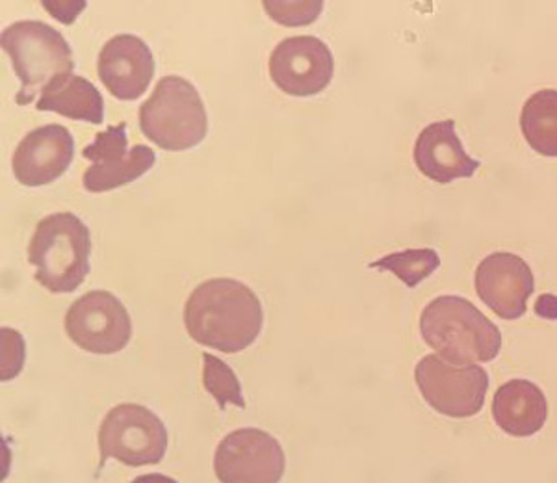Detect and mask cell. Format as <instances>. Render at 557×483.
I'll return each mask as SVG.
<instances>
[{"instance_id": "1", "label": "cell", "mask_w": 557, "mask_h": 483, "mask_svg": "<svg viewBox=\"0 0 557 483\" xmlns=\"http://www.w3.org/2000/svg\"><path fill=\"white\" fill-rule=\"evenodd\" d=\"M264 312L257 294L240 281H205L184 306V325L197 344L223 354H240L257 340Z\"/></svg>"}, {"instance_id": "2", "label": "cell", "mask_w": 557, "mask_h": 483, "mask_svg": "<svg viewBox=\"0 0 557 483\" xmlns=\"http://www.w3.org/2000/svg\"><path fill=\"white\" fill-rule=\"evenodd\" d=\"M420 333L438 357L459 367L493 361L502 350L498 325L461 296L430 301L420 317Z\"/></svg>"}, {"instance_id": "3", "label": "cell", "mask_w": 557, "mask_h": 483, "mask_svg": "<svg viewBox=\"0 0 557 483\" xmlns=\"http://www.w3.org/2000/svg\"><path fill=\"white\" fill-rule=\"evenodd\" d=\"M91 235L88 225L73 212L44 218L28 244V262L36 281L52 294L75 293L89 274Z\"/></svg>"}, {"instance_id": "4", "label": "cell", "mask_w": 557, "mask_h": 483, "mask_svg": "<svg viewBox=\"0 0 557 483\" xmlns=\"http://www.w3.org/2000/svg\"><path fill=\"white\" fill-rule=\"evenodd\" d=\"M138 121L147 140L173 153L194 149L209 133L203 99L190 81L177 75L160 78L152 96L141 104Z\"/></svg>"}, {"instance_id": "5", "label": "cell", "mask_w": 557, "mask_h": 483, "mask_svg": "<svg viewBox=\"0 0 557 483\" xmlns=\"http://www.w3.org/2000/svg\"><path fill=\"white\" fill-rule=\"evenodd\" d=\"M2 51L12 58L20 78L17 104H30L41 97L57 78L75 70L73 52L57 28L41 21H17L2 30Z\"/></svg>"}, {"instance_id": "6", "label": "cell", "mask_w": 557, "mask_h": 483, "mask_svg": "<svg viewBox=\"0 0 557 483\" xmlns=\"http://www.w3.org/2000/svg\"><path fill=\"white\" fill-rule=\"evenodd\" d=\"M101 467L117 459L127 467L159 465L168 451V430L151 409L120 404L108 411L99 430Z\"/></svg>"}, {"instance_id": "7", "label": "cell", "mask_w": 557, "mask_h": 483, "mask_svg": "<svg viewBox=\"0 0 557 483\" xmlns=\"http://www.w3.org/2000/svg\"><path fill=\"white\" fill-rule=\"evenodd\" d=\"M414 380L422 398L437 413L451 419H470L480 413L488 391V374L483 367H459L437 354L418 361Z\"/></svg>"}, {"instance_id": "8", "label": "cell", "mask_w": 557, "mask_h": 483, "mask_svg": "<svg viewBox=\"0 0 557 483\" xmlns=\"http://www.w3.org/2000/svg\"><path fill=\"white\" fill-rule=\"evenodd\" d=\"M65 333L88 354L112 356L125 350L133 337L127 307L107 290H91L73 301L65 314Z\"/></svg>"}, {"instance_id": "9", "label": "cell", "mask_w": 557, "mask_h": 483, "mask_svg": "<svg viewBox=\"0 0 557 483\" xmlns=\"http://www.w3.org/2000/svg\"><path fill=\"white\" fill-rule=\"evenodd\" d=\"M285 471L283 446L259 428L228 433L215 448L214 472L220 483H278Z\"/></svg>"}, {"instance_id": "10", "label": "cell", "mask_w": 557, "mask_h": 483, "mask_svg": "<svg viewBox=\"0 0 557 483\" xmlns=\"http://www.w3.org/2000/svg\"><path fill=\"white\" fill-rule=\"evenodd\" d=\"M333 73V52L314 36L283 39L270 54V77L286 96H318L330 86Z\"/></svg>"}, {"instance_id": "11", "label": "cell", "mask_w": 557, "mask_h": 483, "mask_svg": "<svg viewBox=\"0 0 557 483\" xmlns=\"http://www.w3.org/2000/svg\"><path fill=\"white\" fill-rule=\"evenodd\" d=\"M127 125L120 123L115 127L97 134L94 144L84 147L83 157L91 160L84 172V188L88 191H110L134 183L146 175L157 162V154L149 146H134L127 149Z\"/></svg>"}, {"instance_id": "12", "label": "cell", "mask_w": 557, "mask_h": 483, "mask_svg": "<svg viewBox=\"0 0 557 483\" xmlns=\"http://www.w3.org/2000/svg\"><path fill=\"white\" fill-rule=\"evenodd\" d=\"M535 288L532 268L519 255L498 251L485 257L475 270V293L504 320H519Z\"/></svg>"}, {"instance_id": "13", "label": "cell", "mask_w": 557, "mask_h": 483, "mask_svg": "<svg viewBox=\"0 0 557 483\" xmlns=\"http://www.w3.org/2000/svg\"><path fill=\"white\" fill-rule=\"evenodd\" d=\"M75 138L62 125H45L26 134L13 153V175L28 188L47 186L70 170Z\"/></svg>"}, {"instance_id": "14", "label": "cell", "mask_w": 557, "mask_h": 483, "mask_svg": "<svg viewBox=\"0 0 557 483\" xmlns=\"http://www.w3.org/2000/svg\"><path fill=\"white\" fill-rule=\"evenodd\" d=\"M97 71L104 88L117 101H136L151 86L154 58L144 39L134 34H117L99 52Z\"/></svg>"}, {"instance_id": "15", "label": "cell", "mask_w": 557, "mask_h": 483, "mask_svg": "<svg viewBox=\"0 0 557 483\" xmlns=\"http://www.w3.org/2000/svg\"><path fill=\"white\" fill-rule=\"evenodd\" d=\"M414 164L422 175L438 185H450L457 178L472 177L482 162L462 149L454 120L437 121L418 134L414 141Z\"/></svg>"}, {"instance_id": "16", "label": "cell", "mask_w": 557, "mask_h": 483, "mask_svg": "<svg viewBox=\"0 0 557 483\" xmlns=\"http://www.w3.org/2000/svg\"><path fill=\"white\" fill-rule=\"evenodd\" d=\"M493 419L507 435L532 437L545 426L548 401L535 383L511 380L494 395Z\"/></svg>"}, {"instance_id": "17", "label": "cell", "mask_w": 557, "mask_h": 483, "mask_svg": "<svg viewBox=\"0 0 557 483\" xmlns=\"http://www.w3.org/2000/svg\"><path fill=\"white\" fill-rule=\"evenodd\" d=\"M36 107L70 120L88 121L91 125H101L104 121V101L99 89L75 73L57 78L41 94Z\"/></svg>"}, {"instance_id": "18", "label": "cell", "mask_w": 557, "mask_h": 483, "mask_svg": "<svg viewBox=\"0 0 557 483\" xmlns=\"http://www.w3.org/2000/svg\"><path fill=\"white\" fill-rule=\"evenodd\" d=\"M520 128L535 153L557 159V89H541L528 97Z\"/></svg>"}, {"instance_id": "19", "label": "cell", "mask_w": 557, "mask_h": 483, "mask_svg": "<svg viewBox=\"0 0 557 483\" xmlns=\"http://www.w3.org/2000/svg\"><path fill=\"white\" fill-rule=\"evenodd\" d=\"M441 267V257L431 248L406 249L398 253H391L372 262L370 268H380L393 272L399 281H404L409 288H417L422 281L428 280Z\"/></svg>"}, {"instance_id": "20", "label": "cell", "mask_w": 557, "mask_h": 483, "mask_svg": "<svg viewBox=\"0 0 557 483\" xmlns=\"http://www.w3.org/2000/svg\"><path fill=\"white\" fill-rule=\"evenodd\" d=\"M203 385L209 395L218 401L220 409L231 406L246 409V400L242 396V385L235 370L227 362L210 354H203Z\"/></svg>"}, {"instance_id": "21", "label": "cell", "mask_w": 557, "mask_h": 483, "mask_svg": "<svg viewBox=\"0 0 557 483\" xmlns=\"http://www.w3.org/2000/svg\"><path fill=\"white\" fill-rule=\"evenodd\" d=\"M262 7L275 23L283 26L312 25L323 10L322 0H264Z\"/></svg>"}, {"instance_id": "22", "label": "cell", "mask_w": 557, "mask_h": 483, "mask_svg": "<svg viewBox=\"0 0 557 483\" xmlns=\"http://www.w3.org/2000/svg\"><path fill=\"white\" fill-rule=\"evenodd\" d=\"M2 382H10L25 364V340L20 333L2 327Z\"/></svg>"}, {"instance_id": "23", "label": "cell", "mask_w": 557, "mask_h": 483, "mask_svg": "<svg viewBox=\"0 0 557 483\" xmlns=\"http://www.w3.org/2000/svg\"><path fill=\"white\" fill-rule=\"evenodd\" d=\"M44 7L47 8V12L51 13L52 17H57L58 21H62L65 25H73L76 20V15L83 12L86 8L84 0H75V2H67V0H44Z\"/></svg>"}, {"instance_id": "24", "label": "cell", "mask_w": 557, "mask_h": 483, "mask_svg": "<svg viewBox=\"0 0 557 483\" xmlns=\"http://www.w3.org/2000/svg\"><path fill=\"white\" fill-rule=\"evenodd\" d=\"M535 314L541 319L557 320V298L552 294H545L535 304Z\"/></svg>"}, {"instance_id": "25", "label": "cell", "mask_w": 557, "mask_h": 483, "mask_svg": "<svg viewBox=\"0 0 557 483\" xmlns=\"http://www.w3.org/2000/svg\"><path fill=\"white\" fill-rule=\"evenodd\" d=\"M133 483H178L175 478L165 476V474H144V476L134 478Z\"/></svg>"}]
</instances>
